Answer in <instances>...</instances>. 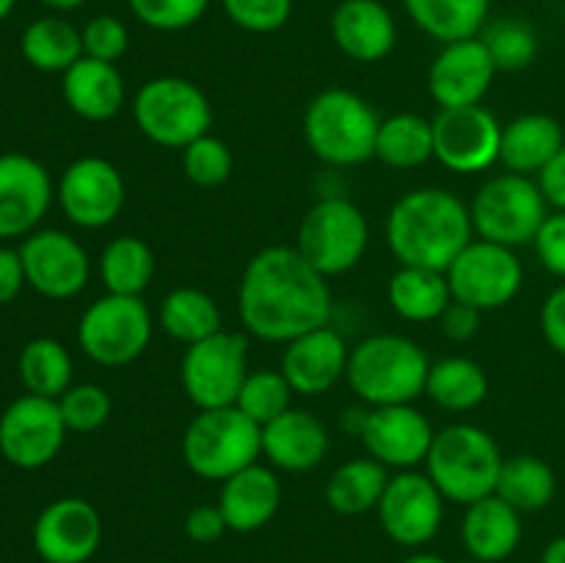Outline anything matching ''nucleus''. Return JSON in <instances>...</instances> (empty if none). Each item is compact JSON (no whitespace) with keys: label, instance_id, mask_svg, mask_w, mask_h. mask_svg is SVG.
<instances>
[{"label":"nucleus","instance_id":"obj_1","mask_svg":"<svg viewBox=\"0 0 565 563\" xmlns=\"http://www.w3.org/2000/svg\"><path fill=\"white\" fill-rule=\"evenodd\" d=\"M237 307L248 334L265 342H290L329 326V279L296 246H268L248 259L237 287Z\"/></svg>","mask_w":565,"mask_h":563},{"label":"nucleus","instance_id":"obj_2","mask_svg":"<svg viewBox=\"0 0 565 563\" xmlns=\"http://www.w3.org/2000/svg\"><path fill=\"white\" fill-rule=\"evenodd\" d=\"M472 241L469 208L445 188H417L406 193L386 219V243L401 265L447 270Z\"/></svg>","mask_w":565,"mask_h":563},{"label":"nucleus","instance_id":"obj_3","mask_svg":"<svg viewBox=\"0 0 565 563\" xmlns=\"http://www.w3.org/2000/svg\"><path fill=\"white\" fill-rule=\"evenodd\" d=\"M430 359L403 334H373L351 348L348 384L367 406H397L419 397L428 384Z\"/></svg>","mask_w":565,"mask_h":563},{"label":"nucleus","instance_id":"obj_4","mask_svg":"<svg viewBox=\"0 0 565 563\" xmlns=\"http://www.w3.org/2000/svg\"><path fill=\"white\" fill-rule=\"evenodd\" d=\"M500 445L489 431L469 423H456L434 436L425 467L441 497L461 506L494 495L502 469Z\"/></svg>","mask_w":565,"mask_h":563},{"label":"nucleus","instance_id":"obj_5","mask_svg":"<svg viewBox=\"0 0 565 563\" xmlns=\"http://www.w3.org/2000/svg\"><path fill=\"white\" fill-rule=\"evenodd\" d=\"M379 114L373 105L348 88H326L303 114V138L315 158L323 163L348 169L375 158Z\"/></svg>","mask_w":565,"mask_h":563},{"label":"nucleus","instance_id":"obj_6","mask_svg":"<svg viewBox=\"0 0 565 563\" xmlns=\"http://www.w3.org/2000/svg\"><path fill=\"white\" fill-rule=\"evenodd\" d=\"M263 458V428L237 406L202 408L182 434V461L193 475L224 484Z\"/></svg>","mask_w":565,"mask_h":563},{"label":"nucleus","instance_id":"obj_7","mask_svg":"<svg viewBox=\"0 0 565 563\" xmlns=\"http://www.w3.org/2000/svg\"><path fill=\"white\" fill-rule=\"evenodd\" d=\"M132 119L143 138L163 149H185L213 127V108L188 77L163 75L143 83L132 97Z\"/></svg>","mask_w":565,"mask_h":563},{"label":"nucleus","instance_id":"obj_8","mask_svg":"<svg viewBox=\"0 0 565 563\" xmlns=\"http://www.w3.org/2000/svg\"><path fill=\"white\" fill-rule=\"evenodd\" d=\"M475 235L500 246L516 248L535 241L550 215V202L541 193L539 180L505 171L491 177L469 204Z\"/></svg>","mask_w":565,"mask_h":563},{"label":"nucleus","instance_id":"obj_9","mask_svg":"<svg viewBox=\"0 0 565 563\" xmlns=\"http://www.w3.org/2000/svg\"><path fill=\"white\" fill-rule=\"evenodd\" d=\"M367 243L370 224L362 210L351 199L326 196L303 215L296 248L329 279L356 268L367 252Z\"/></svg>","mask_w":565,"mask_h":563},{"label":"nucleus","instance_id":"obj_10","mask_svg":"<svg viewBox=\"0 0 565 563\" xmlns=\"http://www.w3.org/2000/svg\"><path fill=\"white\" fill-rule=\"evenodd\" d=\"M152 340V315L141 296L105 293L83 312L77 342L92 362L103 368H125L136 362Z\"/></svg>","mask_w":565,"mask_h":563},{"label":"nucleus","instance_id":"obj_11","mask_svg":"<svg viewBox=\"0 0 565 563\" xmlns=\"http://www.w3.org/2000/svg\"><path fill=\"white\" fill-rule=\"evenodd\" d=\"M248 375V340L241 331H215L185 348L180 381L188 401L202 408L235 406Z\"/></svg>","mask_w":565,"mask_h":563},{"label":"nucleus","instance_id":"obj_12","mask_svg":"<svg viewBox=\"0 0 565 563\" xmlns=\"http://www.w3.org/2000/svg\"><path fill=\"white\" fill-rule=\"evenodd\" d=\"M445 274L452 298L480 312L511 304L524 282L522 259L516 257V252L500 243L483 241V237L469 243Z\"/></svg>","mask_w":565,"mask_h":563},{"label":"nucleus","instance_id":"obj_13","mask_svg":"<svg viewBox=\"0 0 565 563\" xmlns=\"http://www.w3.org/2000/svg\"><path fill=\"white\" fill-rule=\"evenodd\" d=\"M434 121V158L456 174H478L500 163L502 125L483 105L439 108Z\"/></svg>","mask_w":565,"mask_h":563},{"label":"nucleus","instance_id":"obj_14","mask_svg":"<svg viewBox=\"0 0 565 563\" xmlns=\"http://www.w3.org/2000/svg\"><path fill=\"white\" fill-rule=\"evenodd\" d=\"M64 439L66 425L53 397L22 395L0 417V453L20 469L47 467Z\"/></svg>","mask_w":565,"mask_h":563},{"label":"nucleus","instance_id":"obj_15","mask_svg":"<svg viewBox=\"0 0 565 563\" xmlns=\"http://www.w3.org/2000/svg\"><path fill=\"white\" fill-rule=\"evenodd\" d=\"M55 193L66 219L83 230H103L114 224L127 199L121 171L97 155L72 160L61 174Z\"/></svg>","mask_w":565,"mask_h":563},{"label":"nucleus","instance_id":"obj_16","mask_svg":"<svg viewBox=\"0 0 565 563\" xmlns=\"http://www.w3.org/2000/svg\"><path fill=\"white\" fill-rule=\"evenodd\" d=\"M379 519L384 533L401 546H423L439 533L445 519V497L428 472L401 469L386 484L379 502Z\"/></svg>","mask_w":565,"mask_h":563},{"label":"nucleus","instance_id":"obj_17","mask_svg":"<svg viewBox=\"0 0 565 563\" xmlns=\"http://www.w3.org/2000/svg\"><path fill=\"white\" fill-rule=\"evenodd\" d=\"M103 544V517L83 497H61L33 522V550L44 563H88Z\"/></svg>","mask_w":565,"mask_h":563},{"label":"nucleus","instance_id":"obj_18","mask_svg":"<svg viewBox=\"0 0 565 563\" xmlns=\"http://www.w3.org/2000/svg\"><path fill=\"white\" fill-rule=\"evenodd\" d=\"M25 282L44 298L64 301L86 287L92 263L81 243L61 230H39L20 246Z\"/></svg>","mask_w":565,"mask_h":563},{"label":"nucleus","instance_id":"obj_19","mask_svg":"<svg viewBox=\"0 0 565 563\" xmlns=\"http://www.w3.org/2000/svg\"><path fill=\"white\" fill-rule=\"evenodd\" d=\"M434 425L412 403L397 406H367V419L359 434L370 458L386 469H414L428 458L434 445Z\"/></svg>","mask_w":565,"mask_h":563},{"label":"nucleus","instance_id":"obj_20","mask_svg":"<svg viewBox=\"0 0 565 563\" xmlns=\"http://www.w3.org/2000/svg\"><path fill=\"white\" fill-rule=\"evenodd\" d=\"M497 66L483 39H458L441 44L428 70V92L439 108H467L480 105L494 83Z\"/></svg>","mask_w":565,"mask_h":563},{"label":"nucleus","instance_id":"obj_21","mask_svg":"<svg viewBox=\"0 0 565 563\" xmlns=\"http://www.w3.org/2000/svg\"><path fill=\"white\" fill-rule=\"evenodd\" d=\"M53 202L47 169L28 155H0V237H22L36 230Z\"/></svg>","mask_w":565,"mask_h":563},{"label":"nucleus","instance_id":"obj_22","mask_svg":"<svg viewBox=\"0 0 565 563\" xmlns=\"http://www.w3.org/2000/svg\"><path fill=\"white\" fill-rule=\"evenodd\" d=\"M348 359H351V348L342 340L340 331L320 326L285 342L281 373L292 392L315 397L329 392L348 373Z\"/></svg>","mask_w":565,"mask_h":563},{"label":"nucleus","instance_id":"obj_23","mask_svg":"<svg viewBox=\"0 0 565 563\" xmlns=\"http://www.w3.org/2000/svg\"><path fill=\"white\" fill-rule=\"evenodd\" d=\"M331 36L359 64L384 61L397 44V25L381 0H342L331 14Z\"/></svg>","mask_w":565,"mask_h":563},{"label":"nucleus","instance_id":"obj_24","mask_svg":"<svg viewBox=\"0 0 565 563\" xmlns=\"http://www.w3.org/2000/svg\"><path fill=\"white\" fill-rule=\"evenodd\" d=\"M329 431L315 414L303 408H287L263 428V456L276 469L307 472L323 464L329 453Z\"/></svg>","mask_w":565,"mask_h":563},{"label":"nucleus","instance_id":"obj_25","mask_svg":"<svg viewBox=\"0 0 565 563\" xmlns=\"http://www.w3.org/2000/svg\"><path fill=\"white\" fill-rule=\"evenodd\" d=\"M279 506L281 480L276 478L274 469L263 467L259 461L221 484L218 508L235 533H254L265 528L279 513Z\"/></svg>","mask_w":565,"mask_h":563},{"label":"nucleus","instance_id":"obj_26","mask_svg":"<svg viewBox=\"0 0 565 563\" xmlns=\"http://www.w3.org/2000/svg\"><path fill=\"white\" fill-rule=\"evenodd\" d=\"M64 103L70 105L72 114L86 121H108L125 108L127 88L125 77L116 70V64L97 61L83 55L81 61L64 72Z\"/></svg>","mask_w":565,"mask_h":563},{"label":"nucleus","instance_id":"obj_27","mask_svg":"<svg viewBox=\"0 0 565 563\" xmlns=\"http://www.w3.org/2000/svg\"><path fill=\"white\" fill-rule=\"evenodd\" d=\"M461 539L469 557L478 563H500L516 552L522 541V513L502 497L489 495L467 506Z\"/></svg>","mask_w":565,"mask_h":563},{"label":"nucleus","instance_id":"obj_28","mask_svg":"<svg viewBox=\"0 0 565 563\" xmlns=\"http://www.w3.org/2000/svg\"><path fill=\"white\" fill-rule=\"evenodd\" d=\"M565 147L561 121L550 114H522L502 127L500 163L513 174L539 177Z\"/></svg>","mask_w":565,"mask_h":563},{"label":"nucleus","instance_id":"obj_29","mask_svg":"<svg viewBox=\"0 0 565 563\" xmlns=\"http://www.w3.org/2000/svg\"><path fill=\"white\" fill-rule=\"evenodd\" d=\"M390 307L412 323H430L439 320L450 307L452 293L445 270L419 268V265H401L386 285Z\"/></svg>","mask_w":565,"mask_h":563},{"label":"nucleus","instance_id":"obj_30","mask_svg":"<svg viewBox=\"0 0 565 563\" xmlns=\"http://www.w3.org/2000/svg\"><path fill=\"white\" fill-rule=\"evenodd\" d=\"M408 17L423 33L441 44L480 36L491 0H403Z\"/></svg>","mask_w":565,"mask_h":563},{"label":"nucleus","instance_id":"obj_31","mask_svg":"<svg viewBox=\"0 0 565 563\" xmlns=\"http://www.w3.org/2000/svg\"><path fill=\"white\" fill-rule=\"evenodd\" d=\"M390 475L375 458H353L340 464L326 484V502L342 517H362L375 511L384 497Z\"/></svg>","mask_w":565,"mask_h":563},{"label":"nucleus","instance_id":"obj_32","mask_svg":"<svg viewBox=\"0 0 565 563\" xmlns=\"http://www.w3.org/2000/svg\"><path fill=\"white\" fill-rule=\"evenodd\" d=\"M158 323L171 340L188 348L221 331V309L213 296H207L204 290L177 287V290L166 293V298L160 301Z\"/></svg>","mask_w":565,"mask_h":563},{"label":"nucleus","instance_id":"obj_33","mask_svg":"<svg viewBox=\"0 0 565 563\" xmlns=\"http://www.w3.org/2000/svg\"><path fill=\"white\" fill-rule=\"evenodd\" d=\"M425 392L436 406L447 412H469L489 395V375L475 359L447 357L430 362Z\"/></svg>","mask_w":565,"mask_h":563},{"label":"nucleus","instance_id":"obj_34","mask_svg":"<svg viewBox=\"0 0 565 563\" xmlns=\"http://www.w3.org/2000/svg\"><path fill=\"white\" fill-rule=\"evenodd\" d=\"M22 59L39 72H66L83 59V36L64 17H42L22 31Z\"/></svg>","mask_w":565,"mask_h":563},{"label":"nucleus","instance_id":"obj_35","mask_svg":"<svg viewBox=\"0 0 565 563\" xmlns=\"http://www.w3.org/2000/svg\"><path fill=\"white\" fill-rule=\"evenodd\" d=\"M555 469L539 456H511L502 461L494 495L502 497L519 513L544 511L555 500Z\"/></svg>","mask_w":565,"mask_h":563},{"label":"nucleus","instance_id":"obj_36","mask_svg":"<svg viewBox=\"0 0 565 563\" xmlns=\"http://www.w3.org/2000/svg\"><path fill=\"white\" fill-rule=\"evenodd\" d=\"M154 276V252L136 235H119L99 254V279L116 296H141Z\"/></svg>","mask_w":565,"mask_h":563},{"label":"nucleus","instance_id":"obj_37","mask_svg":"<svg viewBox=\"0 0 565 563\" xmlns=\"http://www.w3.org/2000/svg\"><path fill=\"white\" fill-rule=\"evenodd\" d=\"M375 158L392 169H417L434 158V121L417 114H395L381 119L375 136Z\"/></svg>","mask_w":565,"mask_h":563},{"label":"nucleus","instance_id":"obj_38","mask_svg":"<svg viewBox=\"0 0 565 563\" xmlns=\"http://www.w3.org/2000/svg\"><path fill=\"white\" fill-rule=\"evenodd\" d=\"M20 379L28 395L58 401L72 386V357L53 337H36L20 353Z\"/></svg>","mask_w":565,"mask_h":563},{"label":"nucleus","instance_id":"obj_39","mask_svg":"<svg viewBox=\"0 0 565 563\" xmlns=\"http://www.w3.org/2000/svg\"><path fill=\"white\" fill-rule=\"evenodd\" d=\"M480 39H483L497 72H522L539 55V33L530 22L516 20V17L486 25L480 31Z\"/></svg>","mask_w":565,"mask_h":563},{"label":"nucleus","instance_id":"obj_40","mask_svg":"<svg viewBox=\"0 0 565 563\" xmlns=\"http://www.w3.org/2000/svg\"><path fill=\"white\" fill-rule=\"evenodd\" d=\"M290 397L292 386L287 384L281 370H257V373L246 375L235 406L248 419H254L259 428H265V425L274 423L279 414H285L290 408Z\"/></svg>","mask_w":565,"mask_h":563},{"label":"nucleus","instance_id":"obj_41","mask_svg":"<svg viewBox=\"0 0 565 563\" xmlns=\"http://www.w3.org/2000/svg\"><path fill=\"white\" fill-rule=\"evenodd\" d=\"M235 169V155L226 141L215 136H202L182 149V171L199 188L224 185Z\"/></svg>","mask_w":565,"mask_h":563},{"label":"nucleus","instance_id":"obj_42","mask_svg":"<svg viewBox=\"0 0 565 563\" xmlns=\"http://www.w3.org/2000/svg\"><path fill=\"white\" fill-rule=\"evenodd\" d=\"M61 417L66 431L75 434H92L103 428L110 417V395L99 384H72L58 397Z\"/></svg>","mask_w":565,"mask_h":563},{"label":"nucleus","instance_id":"obj_43","mask_svg":"<svg viewBox=\"0 0 565 563\" xmlns=\"http://www.w3.org/2000/svg\"><path fill=\"white\" fill-rule=\"evenodd\" d=\"M138 22L152 31H185L196 25L207 11L210 0H127Z\"/></svg>","mask_w":565,"mask_h":563},{"label":"nucleus","instance_id":"obj_44","mask_svg":"<svg viewBox=\"0 0 565 563\" xmlns=\"http://www.w3.org/2000/svg\"><path fill=\"white\" fill-rule=\"evenodd\" d=\"M226 17L248 33H274L290 22L292 0H221Z\"/></svg>","mask_w":565,"mask_h":563},{"label":"nucleus","instance_id":"obj_45","mask_svg":"<svg viewBox=\"0 0 565 563\" xmlns=\"http://www.w3.org/2000/svg\"><path fill=\"white\" fill-rule=\"evenodd\" d=\"M83 55L116 64L130 47V31L114 14H97L83 25Z\"/></svg>","mask_w":565,"mask_h":563},{"label":"nucleus","instance_id":"obj_46","mask_svg":"<svg viewBox=\"0 0 565 563\" xmlns=\"http://www.w3.org/2000/svg\"><path fill=\"white\" fill-rule=\"evenodd\" d=\"M535 254H539L541 265H544L550 274L565 279V213L555 210V213L546 215L544 226L539 230L533 241Z\"/></svg>","mask_w":565,"mask_h":563},{"label":"nucleus","instance_id":"obj_47","mask_svg":"<svg viewBox=\"0 0 565 563\" xmlns=\"http://www.w3.org/2000/svg\"><path fill=\"white\" fill-rule=\"evenodd\" d=\"M230 530L218 506H193L185 517V535L193 544H215Z\"/></svg>","mask_w":565,"mask_h":563},{"label":"nucleus","instance_id":"obj_48","mask_svg":"<svg viewBox=\"0 0 565 563\" xmlns=\"http://www.w3.org/2000/svg\"><path fill=\"white\" fill-rule=\"evenodd\" d=\"M541 331L552 351L565 357V285L555 287L541 307Z\"/></svg>","mask_w":565,"mask_h":563},{"label":"nucleus","instance_id":"obj_49","mask_svg":"<svg viewBox=\"0 0 565 563\" xmlns=\"http://www.w3.org/2000/svg\"><path fill=\"white\" fill-rule=\"evenodd\" d=\"M480 315H483L480 309H475V307H469V304H461L452 298L450 307H447L439 318L441 331H445V334L456 342L469 340V337L478 334Z\"/></svg>","mask_w":565,"mask_h":563},{"label":"nucleus","instance_id":"obj_50","mask_svg":"<svg viewBox=\"0 0 565 563\" xmlns=\"http://www.w3.org/2000/svg\"><path fill=\"white\" fill-rule=\"evenodd\" d=\"M25 282V268H22L20 248H0V307L14 301L20 296Z\"/></svg>","mask_w":565,"mask_h":563},{"label":"nucleus","instance_id":"obj_51","mask_svg":"<svg viewBox=\"0 0 565 563\" xmlns=\"http://www.w3.org/2000/svg\"><path fill=\"white\" fill-rule=\"evenodd\" d=\"M539 188L541 193H544L546 202H550V208L563 210L565 213V147L539 174Z\"/></svg>","mask_w":565,"mask_h":563},{"label":"nucleus","instance_id":"obj_52","mask_svg":"<svg viewBox=\"0 0 565 563\" xmlns=\"http://www.w3.org/2000/svg\"><path fill=\"white\" fill-rule=\"evenodd\" d=\"M541 563H565V535H557V539H552L546 544Z\"/></svg>","mask_w":565,"mask_h":563},{"label":"nucleus","instance_id":"obj_53","mask_svg":"<svg viewBox=\"0 0 565 563\" xmlns=\"http://www.w3.org/2000/svg\"><path fill=\"white\" fill-rule=\"evenodd\" d=\"M39 3L47 6V9H53V11H72V9H77V6L86 3V0H39Z\"/></svg>","mask_w":565,"mask_h":563},{"label":"nucleus","instance_id":"obj_54","mask_svg":"<svg viewBox=\"0 0 565 563\" xmlns=\"http://www.w3.org/2000/svg\"><path fill=\"white\" fill-rule=\"evenodd\" d=\"M403 563H450V561H445V557L434 555V552H417V555L406 557V561H403Z\"/></svg>","mask_w":565,"mask_h":563},{"label":"nucleus","instance_id":"obj_55","mask_svg":"<svg viewBox=\"0 0 565 563\" xmlns=\"http://www.w3.org/2000/svg\"><path fill=\"white\" fill-rule=\"evenodd\" d=\"M14 3H17V0H0V20H6V17L11 14Z\"/></svg>","mask_w":565,"mask_h":563}]
</instances>
